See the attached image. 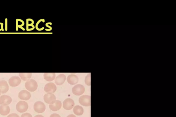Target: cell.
Here are the masks:
<instances>
[{"mask_svg": "<svg viewBox=\"0 0 176 117\" xmlns=\"http://www.w3.org/2000/svg\"><path fill=\"white\" fill-rule=\"evenodd\" d=\"M25 86L26 89L31 92H34L37 89L38 85L37 82L36 80L31 79L27 80L26 82Z\"/></svg>", "mask_w": 176, "mask_h": 117, "instance_id": "1", "label": "cell"}, {"mask_svg": "<svg viewBox=\"0 0 176 117\" xmlns=\"http://www.w3.org/2000/svg\"><path fill=\"white\" fill-rule=\"evenodd\" d=\"M16 108L19 112L22 113L26 112L28 108V103L25 101H20L17 103Z\"/></svg>", "mask_w": 176, "mask_h": 117, "instance_id": "2", "label": "cell"}, {"mask_svg": "<svg viewBox=\"0 0 176 117\" xmlns=\"http://www.w3.org/2000/svg\"><path fill=\"white\" fill-rule=\"evenodd\" d=\"M34 111L36 112L41 114L45 112V105L44 103L41 101H38L34 103Z\"/></svg>", "mask_w": 176, "mask_h": 117, "instance_id": "3", "label": "cell"}, {"mask_svg": "<svg viewBox=\"0 0 176 117\" xmlns=\"http://www.w3.org/2000/svg\"><path fill=\"white\" fill-rule=\"evenodd\" d=\"M79 102L80 104L84 106H90L91 96L87 95L82 96L79 98Z\"/></svg>", "mask_w": 176, "mask_h": 117, "instance_id": "4", "label": "cell"}, {"mask_svg": "<svg viewBox=\"0 0 176 117\" xmlns=\"http://www.w3.org/2000/svg\"><path fill=\"white\" fill-rule=\"evenodd\" d=\"M85 87L81 84H78L74 86L72 89L73 93L76 96H80L83 94L85 93Z\"/></svg>", "mask_w": 176, "mask_h": 117, "instance_id": "5", "label": "cell"}, {"mask_svg": "<svg viewBox=\"0 0 176 117\" xmlns=\"http://www.w3.org/2000/svg\"><path fill=\"white\" fill-rule=\"evenodd\" d=\"M44 100L48 104H52L56 100V98L53 94L48 93L44 95Z\"/></svg>", "mask_w": 176, "mask_h": 117, "instance_id": "6", "label": "cell"}, {"mask_svg": "<svg viewBox=\"0 0 176 117\" xmlns=\"http://www.w3.org/2000/svg\"><path fill=\"white\" fill-rule=\"evenodd\" d=\"M74 105L75 103L74 100L71 98H67L65 100L63 103L64 108L68 110H71L73 108Z\"/></svg>", "mask_w": 176, "mask_h": 117, "instance_id": "7", "label": "cell"}, {"mask_svg": "<svg viewBox=\"0 0 176 117\" xmlns=\"http://www.w3.org/2000/svg\"><path fill=\"white\" fill-rule=\"evenodd\" d=\"M57 87L56 85L53 82H49L46 84L44 90L47 93H54L56 91Z\"/></svg>", "mask_w": 176, "mask_h": 117, "instance_id": "8", "label": "cell"}, {"mask_svg": "<svg viewBox=\"0 0 176 117\" xmlns=\"http://www.w3.org/2000/svg\"><path fill=\"white\" fill-rule=\"evenodd\" d=\"M21 82L20 78L17 76H13L9 80V85L13 87H17L20 85Z\"/></svg>", "mask_w": 176, "mask_h": 117, "instance_id": "9", "label": "cell"}, {"mask_svg": "<svg viewBox=\"0 0 176 117\" xmlns=\"http://www.w3.org/2000/svg\"><path fill=\"white\" fill-rule=\"evenodd\" d=\"M12 99L10 96L6 95H3L0 97V105H8L12 102Z\"/></svg>", "mask_w": 176, "mask_h": 117, "instance_id": "10", "label": "cell"}, {"mask_svg": "<svg viewBox=\"0 0 176 117\" xmlns=\"http://www.w3.org/2000/svg\"><path fill=\"white\" fill-rule=\"evenodd\" d=\"M18 97L22 100H28L30 98L31 95L29 92L26 90H22L19 93Z\"/></svg>", "mask_w": 176, "mask_h": 117, "instance_id": "11", "label": "cell"}, {"mask_svg": "<svg viewBox=\"0 0 176 117\" xmlns=\"http://www.w3.org/2000/svg\"><path fill=\"white\" fill-rule=\"evenodd\" d=\"M9 86L5 80L0 81V93H5L8 91Z\"/></svg>", "mask_w": 176, "mask_h": 117, "instance_id": "12", "label": "cell"}, {"mask_svg": "<svg viewBox=\"0 0 176 117\" xmlns=\"http://www.w3.org/2000/svg\"><path fill=\"white\" fill-rule=\"evenodd\" d=\"M67 82L71 85H74L78 83L79 79L77 76L74 74H71L67 78Z\"/></svg>", "mask_w": 176, "mask_h": 117, "instance_id": "13", "label": "cell"}, {"mask_svg": "<svg viewBox=\"0 0 176 117\" xmlns=\"http://www.w3.org/2000/svg\"><path fill=\"white\" fill-rule=\"evenodd\" d=\"M62 107L61 101L56 100L52 104L50 105L49 108L50 110L53 111H57L60 110Z\"/></svg>", "mask_w": 176, "mask_h": 117, "instance_id": "14", "label": "cell"}, {"mask_svg": "<svg viewBox=\"0 0 176 117\" xmlns=\"http://www.w3.org/2000/svg\"><path fill=\"white\" fill-rule=\"evenodd\" d=\"M66 79V76L64 74L59 75L55 78V83L57 85H61L64 84Z\"/></svg>", "mask_w": 176, "mask_h": 117, "instance_id": "15", "label": "cell"}, {"mask_svg": "<svg viewBox=\"0 0 176 117\" xmlns=\"http://www.w3.org/2000/svg\"><path fill=\"white\" fill-rule=\"evenodd\" d=\"M10 112V107L8 105H2L0 106V114L2 116H7Z\"/></svg>", "mask_w": 176, "mask_h": 117, "instance_id": "16", "label": "cell"}, {"mask_svg": "<svg viewBox=\"0 0 176 117\" xmlns=\"http://www.w3.org/2000/svg\"><path fill=\"white\" fill-rule=\"evenodd\" d=\"M55 73H45L43 77L44 79L46 81L51 82L55 79Z\"/></svg>", "mask_w": 176, "mask_h": 117, "instance_id": "17", "label": "cell"}, {"mask_svg": "<svg viewBox=\"0 0 176 117\" xmlns=\"http://www.w3.org/2000/svg\"><path fill=\"white\" fill-rule=\"evenodd\" d=\"M74 114L78 116H81L83 114L84 109L80 105H76L73 108Z\"/></svg>", "mask_w": 176, "mask_h": 117, "instance_id": "18", "label": "cell"}, {"mask_svg": "<svg viewBox=\"0 0 176 117\" xmlns=\"http://www.w3.org/2000/svg\"><path fill=\"white\" fill-rule=\"evenodd\" d=\"M19 74L21 79L24 81L29 80L32 75V73H20Z\"/></svg>", "mask_w": 176, "mask_h": 117, "instance_id": "19", "label": "cell"}, {"mask_svg": "<svg viewBox=\"0 0 176 117\" xmlns=\"http://www.w3.org/2000/svg\"><path fill=\"white\" fill-rule=\"evenodd\" d=\"M85 82L86 85L88 86H91V73L88 74L86 76Z\"/></svg>", "mask_w": 176, "mask_h": 117, "instance_id": "20", "label": "cell"}, {"mask_svg": "<svg viewBox=\"0 0 176 117\" xmlns=\"http://www.w3.org/2000/svg\"><path fill=\"white\" fill-rule=\"evenodd\" d=\"M41 22H43V23L45 22V19H41V20H39L38 21L37 23V24H36V29L38 30H39V31H41V30H43L44 29V28H44V27H43L41 28H38V25H39V24H40V23Z\"/></svg>", "mask_w": 176, "mask_h": 117, "instance_id": "21", "label": "cell"}, {"mask_svg": "<svg viewBox=\"0 0 176 117\" xmlns=\"http://www.w3.org/2000/svg\"><path fill=\"white\" fill-rule=\"evenodd\" d=\"M49 24H50V25H51L52 23L48 22V23H46V24L45 26L49 28V29H47V28L45 29V30H46V31H51V30H52V28L51 26H49Z\"/></svg>", "mask_w": 176, "mask_h": 117, "instance_id": "22", "label": "cell"}, {"mask_svg": "<svg viewBox=\"0 0 176 117\" xmlns=\"http://www.w3.org/2000/svg\"><path fill=\"white\" fill-rule=\"evenodd\" d=\"M21 117H32V115L29 113H26L23 114Z\"/></svg>", "mask_w": 176, "mask_h": 117, "instance_id": "23", "label": "cell"}, {"mask_svg": "<svg viewBox=\"0 0 176 117\" xmlns=\"http://www.w3.org/2000/svg\"><path fill=\"white\" fill-rule=\"evenodd\" d=\"M7 117H20L18 114H9Z\"/></svg>", "mask_w": 176, "mask_h": 117, "instance_id": "24", "label": "cell"}, {"mask_svg": "<svg viewBox=\"0 0 176 117\" xmlns=\"http://www.w3.org/2000/svg\"><path fill=\"white\" fill-rule=\"evenodd\" d=\"M3 24L2 23H0V31H4L3 28Z\"/></svg>", "mask_w": 176, "mask_h": 117, "instance_id": "25", "label": "cell"}, {"mask_svg": "<svg viewBox=\"0 0 176 117\" xmlns=\"http://www.w3.org/2000/svg\"><path fill=\"white\" fill-rule=\"evenodd\" d=\"M8 30V20L7 19H5V30L7 31Z\"/></svg>", "mask_w": 176, "mask_h": 117, "instance_id": "26", "label": "cell"}, {"mask_svg": "<svg viewBox=\"0 0 176 117\" xmlns=\"http://www.w3.org/2000/svg\"><path fill=\"white\" fill-rule=\"evenodd\" d=\"M50 117H61L60 115L58 114H51Z\"/></svg>", "mask_w": 176, "mask_h": 117, "instance_id": "27", "label": "cell"}, {"mask_svg": "<svg viewBox=\"0 0 176 117\" xmlns=\"http://www.w3.org/2000/svg\"><path fill=\"white\" fill-rule=\"evenodd\" d=\"M67 117H76L73 114H71L68 115V116Z\"/></svg>", "mask_w": 176, "mask_h": 117, "instance_id": "28", "label": "cell"}, {"mask_svg": "<svg viewBox=\"0 0 176 117\" xmlns=\"http://www.w3.org/2000/svg\"><path fill=\"white\" fill-rule=\"evenodd\" d=\"M34 117H44L43 116H42V115H37V116H35Z\"/></svg>", "mask_w": 176, "mask_h": 117, "instance_id": "29", "label": "cell"}, {"mask_svg": "<svg viewBox=\"0 0 176 117\" xmlns=\"http://www.w3.org/2000/svg\"><path fill=\"white\" fill-rule=\"evenodd\" d=\"M19 28L22 29L23 30H25V29L24 28H23L22 27H19Z\"/></svg>", "mask_w": 176, "mask_h": 117, "instance_id": "30", "label": "cell"}, {"mask_svg": "<svg viewBox=\"0 0 176 117\" xmlns=\"http://www.w3.org/2000/svg\"><path fill=\"white\" fill-rule=\"evenodd\" d=\"M1 95V93H0V95Z\"/></svg>", "mask_w": 176, "mask_h": 117, "instance_id": "31", "label": "cell"}]
</instances>
